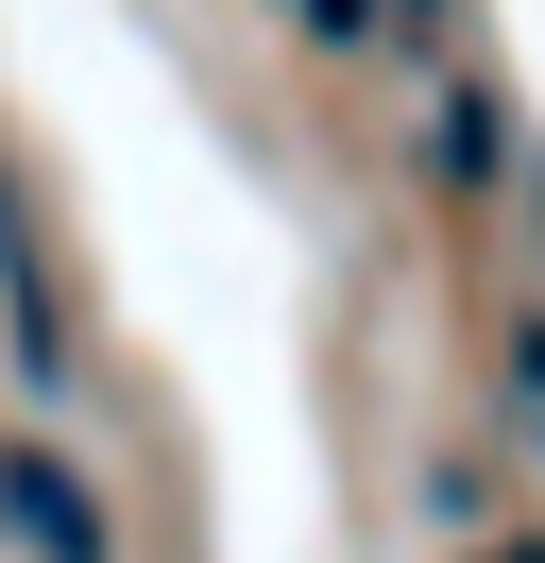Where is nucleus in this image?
I'll list each match as a JSON object with an SVG mask.
<instances>
[{
	"instance_id": "f257e3e1",
	"label": "nucleus",
	"mask_w": 545,
	"mask_h": 563,
	"mask_svg": "<svg viewBox=\"0 0 545 563\" xmlns=\"http://www.w3.org/2000/svg\"><path fill=\"white\" fill-rule=\"evenodd\" d=\"M409 154H426V188L443 206H511V86H494V52H409Z\"/></svg>"
},
{
	"instance_id": "f03ea898",
	"label": "nucleus",
	"mask_w": 545,
	"mask_h": 563,
	"mask_svg": "<svg viewBox=\"0 0 545 563\" xmlns=\"http://www.w3.org/2000/svg\"><path fill=\"white\" fill-rule=\"evenodd\" d=\"M409 512H426V563H545V512L494 478V444H460V427L409 444Z\"/></svg>"
},
{
	"instance_id": "7ed1b4c3",
	"label": "nucleus",
	"mask_w": 545,
	"mask_h": 563,
	"mask_svg": "<svg viewBox=\"0 0 545 563\" xmlns=\"http://www.w3.org/2000/svg\"><path fill=\"white\" fill-rule=\"evenodd\" d=\"M494 478L545 512V290H494Z\"/></svg>"
},
{
	"instance_id": "20e7f679",
	"label": "nucleus",
	"mask_w": 545,
	"mask_h": 563,
	"mask_svg": "<svg viewBox=\"0 0 545 563\" xmlns=\"http://www.w3.org/2000/svg\"><path fill=\"white\" fill-rule=\"evenodd\" d=\"M0 529H18V563H102V495L52 444H0Z\"/></svg>"
},
{
	"instance_id": "39448f33",
	"label": "nucleus",
	"mask_w": 545,
	"mask_h": 563,
	"mask_svg": "<svg viewBox=\"0 0 545 563\" xmlns=\"http://www.w3.org/2000/svg\"><path fill=\"white\" fill-rule=\"evenodd\" d=\"M256 18L290 52H324V69H392V18H375V0H256Z\"/></svg>"
}]
</instances>
